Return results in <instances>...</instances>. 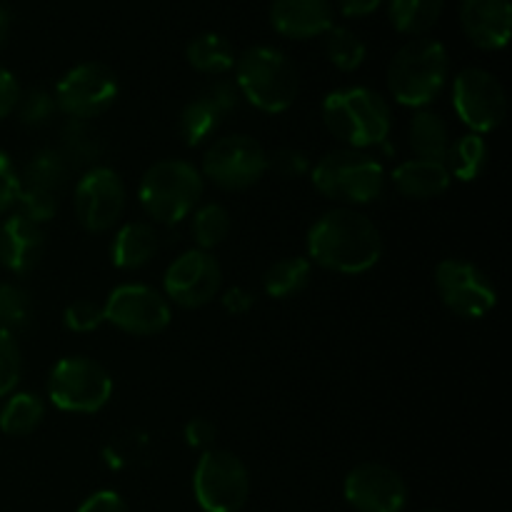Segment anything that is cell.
<instances>
[{
	"mask_svg": "<svg viewBox=\"0 0 512 512\" xmlns=\"http://www.w3.org/2000/svg\"><path fill=\"white\" fill-rule=\"evenodd\" d=\"M383 255V238L373 220L355 208H333L308 230V258L320 268L360 275L375 268Z\"/></svg>",
	"mask_w": 512,
	"mask_h": 512,
	"instance_id": "6da1fadb",
	"label": "cell"
},
{
	"mask_svg": "<svg viewBox=\"0 0 512 512\" xmlns=\"http://www.w3.org/2000/svg\"><path fill=\"white\" fill-rule=\"evenodd\" d=\"M323 123L340 143L365 150L388 140L393 130V110L378 90L350 85L325 95Z\"/></svg>",
	"mask_w": 512,
	"mask_h": 512,
	"instance_id": "7a4b0ae2",
	"label": "cell"
},
{
	"mask_svg": "<svg viewBox=\"0 0 512 512\" xmlns=\"http://www.w3.org/2000/svg\"><path fill=\"white\" fill-rule=\"evenodd\" d=\"M235 85L240 98L253 103L263 113H285L295 103L300 90L298 68L278 48L255 45L235 60Z\"/></svg>",
	"mask_w": 512,
	"mask_h": 512,
	"instance_id": "3957f363",
	"label": "cell"
},
{
	"mask_svg": "<svg viewBox=\"0 0 512 512\" xmlns=\"http://www.w3.org/2000/svg\"><path fill=\"white\" fill-rule=\"evenodd\" d=\"M450 58L440 40L418 38L395 53L388 65V88L405 108L423 110L448 85Z\"/></svg>",
	"mask_w": 512,
	"mask_h": 512,
	"instance_id": "277c9868",
	"label": "cell"
},
{
	"mask_svg": "<svg viewBox=\"0 0 512 512\" xmlns=\"http://www.w3.org/2000/svg\"><path fill=\"white\" fill-rule=\"evenodd\" d=\"M203 173L188 160L168 158L150 165L138 185V198L145 213L163 225L188 218L203 198Z\"/></svg>",
	"mask_w": 512,
	"mask_h": 512,
	"instance_id": "5b68a950",
	"label": "cell"
},
{
	"mask_svg": "<svg viewBox=\"0 0 512 512\" xmlns=\"http://www.w3.org/2000/svg\"><path fill=\"white\" fill-rule=\"evenodd\" d=\"M315 190L345 205L375 203L385 193V168L365 150H333L315 163L310 173Z\"/></svg>",
	"mask_w": 512,
	"mask_h": 512,
	"instance_id": "8992f818",
	"label": "cell"
},
{
	"mask_svg": "<svg viewBox=\"0 0 512 512\" xmlns=\"http://www.w3.org/2000/svg\"><path fill=\"white\" fill-rule=\"evenodd\" d=\"M48 398L65 413H98L113 398V378L98 360L70 355L50 370Z\"/></svg>",
	"mask_w": 512,
	"mask_h": 512,
	"instance_id": "52a82bcc",
	"label": "cell"
},
{
	"mask_svg": "<svg viewBox=\"0 0 512 512\" xmlns=\"http://www.w3.org/2000/svg\"><path fill=\"white\" fill-rule=\"evenodd\" d=\"M193 493L203 512H240L248 503V468L228 450H205L193 473Z\"/></svg>",
	"mask_w": 512,
	"mask_h": 512,
	"instance_id": "ba28073f",
	"label": "cell"
},
{
	"mask_svg": "<svg viewBox=\"0 0 512 512\" xmlns=\"http://www.w3.org/2000/svg\"><path fill=\"white\" fill-rule=\"evenodd\" d=\"M268 170V153L250 135H225L205 150L203 175L223 190L253 188Z\"/></svg>",
	"mask_w": 512,
	"mask_h": 512,
	"instance_id": "9c48e42d",
	"label": "cell"
},
{
	"mask_svg": "<svg viewBox=\"0 0 512 512\" xmlns=\"http://www.w3.org/2000/svg\"><path fill=\"white\" fill-rule=\"evenodd\" d=\"M118 78L108 65L88 60L70 68L55 85V103L60 113L75 120H93L118 100Z\"/></svg>",
	"mask_w": 512,
	"mask_h": 512,
	"instance_id": "30bf717a",
	"label": "cell"
},
{
	"mask_svg": "<svg viewBox=\"0 0 512 512\" xmlns=\"http://www.w3.org/2000/svg\"><path fill=\"white\" fill-rule=\"evenodd\" d=\"M453 108L470 133L485 135L508 115V95L490 70L465 68L453 80Z\"/></svg>",
	"mask_w": 512,
	"mask_h": 512,
	"instance_id": "8fae6325",
	"label": "cell"
},
{
	"mask_svg": "<svg viewBox=\"0 0 512 512\" xmlns=\"http://www.w3.org/2000/svg\"><path fill=\"white\" fill-rule=\"evenodd\" d=\"M435 288L445 308L465 320H480L498 305L493 280L475 263L448 258L435 268Z\"/></svg>",
	"mask_w": 512,
	"mask_h": 512,
	"instance_id": "7c38bea8",
	"label": "cell"
},
{
	"mask_svg": "<svg viewBox=\"0 0 512 512\" xmlns=\"http://www.w3.org/2000/svg\"><path fill=\"white\" fill-rule=\"evenodd\" d=\"M108 323L130 335H158L170 325V303L143 283L118 285L103 305Z\"/></svg>",
	"mask_w": 512,
	"mask_h": 512,
	"instance_id": "4fadbf2b",
	"label": "cell"
},
{
	"mask_svg": "<svg viewBox=\"0 0 512 512\" xmlns=\"http://www.w3.org/2000/svg\"><path fill=\"white\" fill-rule=\"evenodd\" d=\"M125 183L115 170L95 165L85 170L83 178L75 185V215L78 223L88 233H105L118 220L125 210Z\"/></svg>",
	"mask_w": 512,
	"mask_h": 512,
	"instance_id": "5bb4252c",
	"label": "cell"
},
{
	"mask_svg": "<svg viewBox=\"0 0 512 512\" xmlns=\"http://www.w3.org/2000/svg\"><path fill=\"white\" fill-rule=\"evenodd\" d=\"M223 285V268L208 250H188L165 270V300L180 308H203L218 295Z\"/></svg>",
	"mask_w": 512,
	"mask_h": 512,
	"instance_id": "9a60e30c",
	"label": "cell"
},
{
	"mask_svg": "<svg viewBox=\"0 0 512 512\" xmlns=\"http://www.w3.org/2000/svg\"><path fill=\"white\" fill-rule=\"evenodd\" d=\"M345 500L358 512H403L408 485L383 463H360L345 475Z\"/></svg>",
	"mask_w": 512,
	"mask_h": 512,
	"instance_id": "2e32d148",
	"label": "cell"
},
{
	"mask_svg": "<svg viewBox=\"0 0 512 512\" xmlns=\"http://www.w3.org/2000/svg\"><path fill=\"white\" fill-rule=\"evenodd\" d=\"M240 103V90L235 80H213L190 100L180 113V135L188 148L208 143L218 133L225 115L233 113Z\"/></svg>",
	"mask_w": 512,
	"mask_h": 512,
	"instance_id": "e0dca14e",
	"label": "cell"
},
{
	"mask_svg": "<svg viewBox=\"0 0 512 512\" xmlns=\"http://www.w3.org/2000/svg\"><path fill=\"white\" fill-rule=\"evenodd\" d=\"M43 253V225H35L33 220L23 218L20 213H13L0 220V265L8 273L25 278V275H30L38 268Z\"/></svg>",
	"mask_w": 512,
	"mask_h": 512,
	"instance_id": "ac0fdd59",
	"label": "cell"
},
{
	"mask_svg": "<svg viewBox=\"0 0 512 512\" xmlns=\"http://www.w3.org/2000/svg\"><path fill=\"white\" fill-rule=\"evenodd\" d=\"M460 25L478 48H505L512 30L510 0H463L460 3Z\"/></svg>",
	"mask_w": 512,
	"mask_h": 512,
	"instance_id": "d6986e66",
	"label": "cell"
},
{
	"mask_svg": "<svg viewBox=\"0 0 512 512\" xmlns=\"http://www.w3.org/2000/svg\"><path fill=\"white\" fill-rule=\"evenodd\" d=\"M330 0H273L270 23L283 38L308 40L325 35L333 28Z\"/></svg>",
	"mask_w": 512,
	"mask_h": 512,
	"instance_id": "ffe728a7",
	"label": "cell"
},
{
	"mask_svg": "<svg viewBox=\"0 0 512 512\" xmlns=\"http://www.w3.org/2000/svg\"><path fill=\"white\" fill-rule=\"evenodd\" d=\"M395 190L405 198L413 200H430L443 195L450 188V178L445 163H433V160H405L390 175Z\"/></svg>",
	"mask_w": 512,
	"mask_h": 512,
	"instance_id": "44dd1931",
	"label": "cell"
},
{
	"mask_svg": "<svg viewBox=\"0 0 512 512\" xmlns=\"http://www.w3.org/2000/svg\"><path fill=\"white\" fill-rule=\"evenodd\" d=\"M158 250L160 235L153 223L133 220L115 233L113 245H110V260L120 270H138L148 265L158 255Z\"/></svg>",
	"mask_w": 512,
	"mask_h": 512,
	"instance_id": "7402d4cb",
	"label": "cell"
},
{
	"mask_svg": "<svg viewBox=\"0 0 512 512\" xmlns=\"http://www.w3.org/2000/svg\"><path fill=\"white\" fill-rule=\"evenodd\" d=\"M58 153L63 155L70 170H90L103 158V138L90 125V120L68 118L60 128Z\"/></svg>",
	"mask_w": 512,
	"mask_h": 512,
	"instance_id": "603a6c76",
	"label": "cell"
},
{
	"mask_svg": "<svg viewBox=\"0 0 512 512\" xmlns=\"http://www.w3.org/2000/svg\"><path fill=\"white\" fill-rule=\"evenodd\" d=\"M450 130L443 115L433 110H418L410 120V148L418 155V160H433V163H445L450 148Z\"/></svg>",
	"mask_w": 512,
	"mask_h": 512,
	"instance_id": "cb8c5ba5",
	"label": "cell"
},
{
	"mask_svg": "<svg viewBox=\"0 0 512 512\" xmlns=\"http://www.w3.org/2000/svg\"><path fill=\"white\" fill-rule=\"evenodd\" d=\"M488 140L478 133H465L455 138L448 148V158H445V168H448L450 178H458L463 183H473L483 175L488 168Z\"/></svg>",
	"mask_w": 512,
	"mask_h": 512,
	"instance_id": "d4e9b609",
	"label": "cell"
},
{
	"mask_svg": "<svg viewBox=\"0 0 512 512\" xmlns=\"http://www.w3.org/2000/svg\"><path fill=\"white\" fill-rule=\"evenodd\" d=\"M185 58L198 73L225 75L235 68V50L230 40L220 33H203L185 48Z\"/></svg>",
	"mask_w": 512,
	"mask_h": 512,
	"instance_id": "484cf974",
	"label": "cell"
},
{
	"mask_svg": "<svg viewBox=\"0 0 512 512\" xmlns=\"http://www.w3.org/2000/svg\"><path fill=\"white\" fill-rule=\"evenodd\" d=\"M45 418V405L43 400L35 393H10L5 400L3 410H0V430L10 438H25Z\"/></svg>",
	"mask_w": 512,
	"mask_h": 512,
	"instance_id": "4316f807",
	"label": "cell"
},
{
	"mask_svg": "<svg viewBox=\"0 0 512 512\" xmlns=\"http://www.w3.org/2000/svg\"><path fill=\"white\" fill-rule=\"evenodd\" d=\"M70 173L73 170L65 163L63 155L58 153V148H40L25 165L20 185H30V188H40L58 195L63 185L68 183Z\"/></svg>",
	"mask_w": 512,
	"mask_h": 512,
	"instance_id": "83f0119b",
	"label": "cell"
},
{
	"mask_svg": "<svg viewBox=\"0 0 512 512\" xmlns=\"http://www.w3.org/2000/svg\"><path fill=\"white\" fill-rule=\"evenodd\" d=\"M445 0H390V20L405 35H423L440 20Z\"/></svg>",
	"mask_w": 512,
	"mask_h": 512,
	"instance_id": "f1b7e54d",
	"label": "cell"
},
{
	"mask_svg": "<svg viewBox=\"0 0 512 512\" xmlns=\"http://www.w3.org/2000/svg\"><path fill=\"white\" fill-rule=\"evenodd\" d=\"M310 265L308 258H283L270 265L263 275V288L270 298L285 300L290 295H298L305 285L310 283Z\"/></svg>",
	"mask_w": 512,
	"mask_h": 512,
	"instance_id": "f546056e",
	"label": "cell"
},
{
	"mask_svg": "<svg viewBox=\"0 0 512 512\" xmlns=\"http://www.w3.org/2000/svg\"><path fill=\"white\" fill-rule=\"evenodd\" d=\"M323 48L330 63L338 70H343V73L358 70L360 65L365 63V55H368L363 38H360L358 33H353V30L340 28V25H333V28L323 35Z\"/></svg>",
	"mask_w": 512,
	"mask_h": 512,
	"instance_id": "4dcf8cb0",
	"label": "cell"
},
{
	"mask_svg": "<svg viewBox=\"0 0 512 512\" xmlns=\"http://www.w3.org/2000/svg\"><path fill=\"white\" fill-rule=\"evenodd\" d=\"M193 238L198 250H213L228 238L230 233V213L220 203H205L193 215Z\"/></svg>",
	"mask_w": 512,
	"mask_h": 512,
	"instance_id": "1f68e13d",
	"label": "cell"
},
{
	"mask_svg": "<svg viewBox=\"0 0 512 512\" xmlns=\"http://www.w3.org/2000/svg\"><path fill=\"white\" fill-rule=\"evenodd\" d=\"M33 320V298L15 283H0V330L18 333Z\"/></svg>",
	"mask_w": 512,
	"mask_h": 512,
	"instance_id": "d6a6232c",
	"label": "cell"
},
{
	"mask_svg": "<svg viewBox=\"0 0 512 512\" xmlns=\"http://www.w3.org/2000/svg\"><path fill=\"white\" fill-rule=\"evenodd\" d=\"M18 213L23 218L33 220L35 225H45L55 218L58 213V195L48 193V190L30 188V185H20L18 193Z\"/></svg>",
	"mask_w": 512,
	"mask_h": 512,
	"instance_id": "836d02e7",
	"label": "cell"
},
{
	"mask_svg": "<svg viewBox=\"0 0 512 512\" xmlns=\"http://www.w3.org/2000/svg\"><path fill=\"white\" fill-rule=\"evenodd\" d=\"M23 373V355L13 333L0 330V398H8L18 388Z\"/></svg>",
	"mask_w": 512,
	"mask_h": 512,
	"instance_id": "e575fe53",
	"label": "cell"
},
{
	"mask_svg": "<svg viewBox=\"0 0 512 512\" xmlns=\"http://www.w3.org/2000/svg\"><path fill=\"white\" fill-rule=\"evenodd\" d=\"M55 113H58L55 95L48 93L45 88H35L30 90V93L20 95L18 115L20 123L28 125V128H40V125L48 123Z\"/></svg>",
	"mask_w": 512,
	"mask_h": 512,
	"instance_id": "d590c367",
	"label": "cell"
},
{
	"mask_svg": "<svg viewBox=\"0 0 512 512\" xmlns=\"http://www.w3.org/2000/svg\"><path fill=\"white\" fill-rule=\"evenodd\" d=\"M65 328L73 330V333H90V330H98L105 323L103 305L95 303V300H73V303L65 308L63 315Z\"/></svg>",
	"mask_w": 512,
	"mask_h": 512,
	"instance_id": "8d00e7d4",
	"label": "cell"
},
{
	"mask_svg": "<svg viewBox=\"0 0 512 512\" xmlns=\"http://www.w3.org/2000/svg\"><path fill=\"white\" fill-rule=\"evenodd\" d=\"M268 168H273L280 178L295 180V178H303V175L308 173L310 160L308 155L300 153V150L283 148L278 150V153L268 155Z\"/></svg>",
	"mask_w": 512,
	"mask_h": 512,
	"instance_id": "74e56055",
	"label": "cell"
},
{
	"mask_svg": "<svg viewBox=\"0 0 512 512\" xmlns=\"http://www.w3.org/2000/svg\"><path fill=\"white\" fill-rule=\"evenodd\" d=\"M20 193V175L15 170L13 160L5 150H0V215L8 213L18 203Z\"/></svg>",
	"mask_w": 512,
	"mask_h": 512,
	"instance_id": "f35d334b",
	"label": "cell"
},
{
	"mask_svg": "<svg viewBox=\"0 0 512 512\" xmlns=\"http://www.w3.org/2000/svg\"><path fill=\"white\" fill-rule=\"evenodd\" d=\"M185 443L190 445V448H198V450H210L215 443V435H218V430H215V425L210 423V420L205 418H193L190 423H185Z\"/></svg>",
	"mask_w": 512,
	"mask_h": 512,
	"instance_id": "ab89813d",
	"label": "cell"
},
{
	"mask_svg": "<svg viewBox=\"0 0 512 512\" xmlns=\"http://www.w3.org/2000/svg\"><path fill=\"white\" fill-rule=\"evenodd\" d=\"M78 512H130V508L113 490H98L80 503Z\"/></svg>",
	"mask_w": 512,
	"mask_h": 512,
	"instance_id": "60d3db41",
	"label": "cell"
},
{
	"mask_svg": "<svg viewBox=\"0 0 512 512\" xmlns=\"http://www.w3.org/2000/svg\"><path fill=\"white\" fill-rule=\"evenodd\" d=\"M20 100V85L8 68L0 65V120L8 118Z\"/></svg>",
	"mask_w": 512,
	"mask_h": 512,
	"instance_id": "b9f144b4",
	"label": "cell"
},
{
	"mask_svg": "<svg viewBox=\"0 0 512 512\" xmlns=\"http://www.w3.org/2000/svg\"><path fill=\"white\" fill-rule=\"evenodd\" d=\"M380 3L383 0H338V8L348 18H365V15L375 13L380 8Z\"/></svg>",
	"mask_w": 512,
	"mask_h": 512,
	"instance_id": "7bdbcfd3",
	"label": "cell"
},
{
	"mask_svg": "<svg viewBox=\"0 0 512 512\" xmlns=\"http://www.w3.org/2000/svg\"><path fill=\"white\" fill-rule=\"evenodd\" d=\"M250 305H253V295L245 293V290L233 288L228 295H225V308L233 310V313H245Z\"/></svg>",
	"mask_w": 512,
	"mask_h": 512,
	"instance_id": "ee69618b",
	"label": "cell"
},
{
	"mask_svg": "<svg viewBox=\"0 0 512 512\" xmlns=\"http://www.w3.org/2000/svg\"><path fill=\"white\" fill-rule=\"evenodd\" d=\"M8 35H10V13L0 5V48L5 45Z\"/></svg>",
	"mask_w": 512,
	"mask_h": 512,
	"instance_id": "f6af8a7d",
	"label": "cell"
},
{
	"mask_svg": "<svg viewBox=\"0 0 512 512\" xmlns=\"http://www.w3.org/2000/svg\"><path fill=\"white\" fill-rule=\"evenodd\" d=\"M420 512H443V510H420Z\"/></svg>",
	"mask_w": 512,
	"mask_h": 512,
	"instance_id": "bcb514c9",
	"label": "cell"
}]
</instances>
